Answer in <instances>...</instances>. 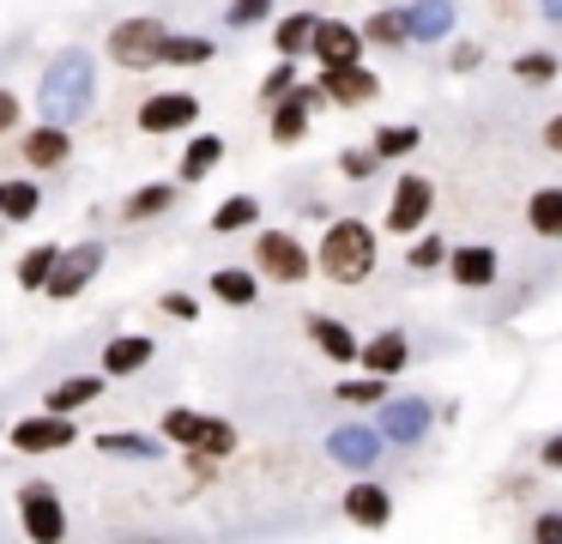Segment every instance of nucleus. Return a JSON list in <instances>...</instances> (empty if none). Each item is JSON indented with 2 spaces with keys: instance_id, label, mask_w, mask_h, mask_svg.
Returning a JSON list of instances; mask_svg holds the SVG:
<instances>
[{
  "instance_id": "nucleus-1",
  "label": "nucleus",
  "mask_w": 562,
  "mask_h": 544,
  "mask_svg": "<svg viewBox=\"0 0 562 544\" xmlns=\"http://www.w3.org/2000/svg\"><path fill=\"white\" fill-rule=\"evenodd\" d=\"M37 109H43V121H55V127H74V121L91 109V55L86 48H61V55L43 67Z\"/></svg>"
},
{
  "instance_id": "nucleus-2",
  "label": "nucleus",
  "mask_w": 562,
  "mask_h": 544,
  "mask_svg": "<svg viewBox=\"0 0 562 544\" xmlns=\"http://www.w3.org/2000/svg\"><path fill=\"white\" fill-rule=\"evenodd\" d=\"M315 273L333 278V285H363L375 273V230L363 218H333L321 230V248H315Z\"/></svg>"
},
{
  "instance_id": "nucleus-3",
  "label": "nucleus",
  "mask_w": 562,
  "mask_h": 544,
  "mask_svg": "<svg viewBox=\"0 0 562 544\" xmlns=\"http://www.w3.org/2000/svg\"><path fill=\"white\" fill-rule=\"evenodd\" d=\"M164 36H170V24L164 19H122L110 36H103V48H110V60L115 67H127V73H151L164 60Z\"/></svg>"
},
{
  "instance_id": "nucleus-4",
  "label": "nucleus",
  "mask_w": 562,
  "mask_h": 544,
  "mask_svg": "<svg viewBox=\"0 0 562 544\" xmlns=\"http://www.w3.org/2000/svg\"><path fill=\"white\" fill-rule=\"evenodd\" d=\"M164 435H170V442H182L188 454H212V459L236 454V423L212 418V411H188V406L164 411Z\"/></svg>"
},
{
  "instance_id": "nucleus-5",
  "label": "nucleus",
  "mask_w": 562,
  "mask_h": 544,
  "mask_svg": "<svg viewBox=\"0 0 562 544\" xmlns=\"http://www.w3.org/2000/svg\"><path fill=\"white\" fill-rule=\"evenodd\" d=\"M255 273L279 278V285H303V278L315 273V254H308L291 230H260L255 236Z\"/></svg>"
},
{
  "instance_id": "nucleus-6",
  "label": "nucleus",
  "mask_w": 562,
  "mask_h": 544,
  "mask_svg": "<svg viewBox=\"0 0 562 544\" xmlns=\"http://www.w3.org/2000/svg\"><path fill=\"white\" fill-rule=\"evenodd\" d=\"M436 212V181L429 176H400L387 200V236H417Z\"/></svg>"
},
{
  "instance_id": "nucleus-7",
  "label": "nucleus",
  "mask_w": 562,
  "mask_h": 544,
  "mask_svg": "<svg viewBox=\"0 0 562 544\" xmlns=\"http://www.w3.org/2000/svg\"><path fill=\"white\" fill-rule=\"evenodd\" d=\"M429 423H436V411H429V399L405 393V399H381L375 406V430L387 447H412L429 435Z\"/></svg>"
},
{
  "instance_id": "nucleus-8",
  "label": "nucleus",
  "mask_w": 562,
  "mask_h": 544,
  "mask_svg": "<svg viewBox=\"0 0 562 544\" xmlns=\"http://www.w3.org/2000/svg\"><path fill=\"white\" fill-rule=\"evenodd\" d=\"M98 273H103V242H74V248H61V260L43 278V290H49V302H74Z\"/></svg>"
},
{
  "instance_id": "nucleus-9",
  "label": "nucleus",
  "mask_w": 562,
  "mask_h": 544,
  "mask_svg": "<svg viewBox=\"0 0 562 544\" xmlns=\"http://www.w3.org/2000/svg\"><path fill=\"white\" fill-rule=\"evenodd\" d=\"M19 526H25V539H37V544L67 539V508H61V496H55L49 484H25V490H19Z\"/></svg>"
},
{
  "instance_id": "nucleus-10",
  "label": "nucleus",
  "mask_w": 562,
  "mask_h": 544,
  "mask_svg": "<svg viewBox=\"0 0 562 544\" xmlns=\"http://www.w3.org/2000/svg\"><path fill=\"white\" fill-rule=\"evenodd\" d=\"M7 442H13L19 454H61V447L79 442V423L67 418V411H43V418H19Z\"/></svg>"
},
{
  "instance_id": "nucleus-11",
  "label": "nucleus",
  "mask_w": 562,
  "mask_h": 544,
  "mask_svg": "<svg viewBox=\"0 0 562 544\" xmlns=\"http://www.w3.org/2000/svg\"><path fill=\"white\" fill-rule=\"evenodd\" d=\"M321 103H327V91H321V85H303V79H296L291 91L272 103V127H267L272 145H296V140H303V133H308V115H315Z\"/></svg>"
},
{
  "instance_id": "nucleus-12",
  "label": "nucleus",
  "mask_w": 562,
  "mask_h": 544,
  "mask_svg": "<svg viewBox=\"0 0 562 544\" xmlns=\"http://www.w3.org/2000/svg\"><path fill=\"white\" fill-rule=\"evenodd\" d=\"M139 127H146V133L200 127V97L194 91H151L146 103H139Z\"/></svg>"
},
{
  "instance_id": "nucleus-13",
  "label": "nucleus",
  "mask_w": 562,
  "mask_h": 544,
  "mask_svg": "<svg viewBox=\"0 0 562 544\" xmlns=\"http://www.w3.org/2000/svg\"><path fill=\"white\" fill-rule=\"evenodd\" d=\"M321 91H327V103H339V109H363V103H375L381 79L363 67V60H345V67H321Z\"/></svg>"
},
{
  "instance_id": "nucleus-14",
  "label": "nucleus",
  "mask_w": 562,
  "mask_h": 544,
  "mask_svg": "<svg viewBox=\"0 0 562 544\" xmlns=\"http://www.w3.org/2000/svg\"><path fill=\"white\" fill-rule=\"evenodd\" d=\"M151 357H158V345H151L146 333H115L110 345H103L98 369H103V381H127V375L151 369Z\"/></svg>"
},
{
  "instance_id": "nucleus-15",
  "label": "nucleus",
  "mask_w": 562,
  "mask_h": 544,
  "mask_svg": "<svg viewBox=\"0 0 562 544\" xmlns=\"http://www.w3.org/2000/svg\"><path fill=\"white\" fill-rule=\"evenodd\" d=\"M381 430L375 423H339V430L327 435V454L339 459V466H351V471H363V466H375L381 459Z\"/></svg>"
},
{
  "instance_id": "nucleus-16",
  "label": "nucleus",
  "mask_w": 562,
  "mask_h": 544,
  "mask_svg": "<svg viewBox=\"0 0 562 544\" xmlns=\"http://www.w3.org/2000/svg\"><path fill=\"white\" fill-rule=\"evenodd\" d=\"M363 31L345 19H321L315 24V43H308V55L321 60V67H345V60H363Z\"/></svg>"
},
{
  "instance_id": "nucleus-17",
  "label": "nucleus",
  "mask_w": 562,
  "mask_h": 544,
  "mask_svg": "<svg viewBox=\"0 0 562 544\" xmlns=\"http://www.w3.org/2000/svg\"><path fill=\"white\" fill-rule=\"evenodd\" d=\"M345 520L351 526H363V532H381L393 520V496H387V484H375V478H357L351 490H345Z\"/></svg>"
},
{
  "instance_id": "nucleus-18",
  "label": "nucleus",
  "mask_w": 562,
  "mask_h": 544,
  "mask_svg": "<svg viewBox=\"0 0 562 544\" xmlns=\"http://www.w3.org/2000/svg\"><path fill=\"white\" fill-rule=\"evenodd\" d=\"M441 273H448L460 290H484V285H496V248H484V242H460V248H448Z\"/></svg>"
},
{
  "instance_id": "nucleus-19",
  "label": "nucleus",
  "mask_w": 562,
  "mask_h": 544,
  "mask_svg": "<svg viewBox=\"0 0 562 544\" xmlns=\"http://www.w3.org/2000/svg\"><path fill=\"white\" fill-rule=\"evenodd\" d=\"M303 326H308V338L321 345V357H327V363H339V369H351V363H357V345H363V338H357L345 321H333V314H303Z\"/></svg>"
},
{
  "instance_id": "nucleus-20",
  "label": "nucleus",
  "mask_w": 562,
  "mask_h": 544,
  "mask_svg": "<svg viewBox=\"0 0 562 544\" xmlns=\"http://www.w3.org/2000/svg\"><path fill=\"white\" fill-rule=\"evenodd\" d=\"M357 363H363L369 375H387V381H393V375L412 363V338H405L400 326H393V333H375L369 345H357Z\"/></svg>"
},
{
  "instance_id": "nucleus-21",
  "label": "nucleus",
  "mask_w": 562,
  "mask_h": 544,
  "mask_svg": "<svg viewBox=\"0 0 562 544\" xmlns=\"http://www.w3.org/2000/svg\"><path fill=\"white\" fill-rule=\"evenodd\" d=\"M405 31H412V43H448L453 36V0H412V7H405Z\"/></svg>"
},
{
  "instance_id": "nucleus-22",
  "label": "nucleus",
  "mask_w": 562,
  "mask_h": 544,
  "mask_svg": "<svg viewBox=\"0 0 562 544\" xmlns=\"http://www.w3.org/2000/svg\"><path fill=\"white\" fill-rule=\"evenodd\" d=\"M67 157H74V133H67V127L43 121V127L25 133V164H31V169H61Z\"/></svg>"
},
{
  "instance_id": "nucleus-23",
  "label": "nucleus",
  "mask_w": 562,
  "mask_h": 544,
  "mask_svg": "<svg viewBox=\"0 0 562 544\" xmlns=\"http://www.w3.org/2000/svg\"><path fill=\"white\" fill-rule=\"evenodd\" d=\"M43 212V188L31 176H7L0 181V224H31Z\"/></svg>"
},
{
  "instance_id": "nucleus-24",
  "label": "nucleus",
  "mask_w": 562,
  "mask_h": 544,
  "mask_svg": "<svg viewBox=\"0 0 562 544\" xmlns=\"http://www.w3.org/2000/svg\"><path fill=\"white\" fill-rule=\"evenodd\" d=\"M357 31H363V43L387 48V55H393V48H405V43H412V31H405V12L393 7V0H381V7L369 12V24H357Z\"/></svg>"
},
{
  "instance_id": "nucleus-25",
  "label": "nucleus",
  "mask_w": 562,
  "mask_h": 544,
  "mask_svg": "<svg viewBox=\"0 0 562 544\" xmlns=\"http://www.w3.org/2000/svg\"><path fill=\"white\" fill-rule=\"evenodd\" d=\"M91 399H103V375H67V381L49 387L43 411H67V418H74L79 406H91Z\"/></svg>"
},
{
  "instance_id": "nucleus-26",
  "label": "nucleus",
  "mask_w": 562,
  "mask_h": 544,
  "mask_svg": "<svg viewBox=\"0 0 562 544\" xmlns=\"http://www.w3.org/2000/svg\"><path fill=\"white\" fill-rule=\"evenodd\" d=\"M526 224H532V236L562 242V188H532V200H526Z\"/></svg>"
},
{
  "instance_id": "nucleus-27",
  "label": "nucleus",
  "mask_w": 562,
  "mask_h": 544,
  "mask_svg": "<svg viewBox=\"0 0 562 544\" xmlns=\"http://www.w3.org/2000/svg\"><path fill=\"white\" fill-rule=\"evenodd\" d=\"M218 164H224V140H218V133H194L188 152H182V181L194 188V181H206Z\"/></svg>"
},
{
  "instance_id": "nucleus-28",
  "label": "nucleus",
  "mask_w": 562,
  "mask_h": 544,
  "mask_svg": "<svg viewBox=\"0 0 562 544\" xmlns=\"http://www.w3.org/2000/svg\"><path fill=\"white\" fill-rule=\"evenodd\" d=\"M212 297L231 302V309H248L260 297V273H243V266H218L212 273Z\"/></svg>"
},
{
  "instance_id": "nucleus-29",
  "label": "nucleus",
  "mask_w": 562,
  "mask_h": 544,
  "mask_svg": "<svg viewBox=\"0 0 562 544\" xmlns=\"http://www.w3.org/2000/svg\"><path fill=\"white\" fill-rule=\"evenodd\" d=\"M417 145H424V133H417L412 121H393V127H375V140H369V152H375L381 164H400V157H412Z\"/></svg>"
},
{
  "instance_id": "nucleus-30",
  "label": "nucleus",
  "mask_w": 562,
  "mask_h": 544,
  "mask_svg": "<svg viewBox=\"0 0 562 544\" xmlns=\"http://www.w3.org/2000/svg\"><path fill=\"white\" fill-rule=\"evenodd\" d=\"M170 206H176V188H170V181H151V188H134V193H127L122 218H127V224H146V218H164Z\"/></svg>"
},
{
  "instance_id": "nucleus-31",
  "label": "nucleus",
  "mask_w": 562,
  "mask_h": 544,
  "mask_svg": "<svg viewBox=\"0 0 562 544\" xmlns=\"http://www.w3.org/2000/svg\"><path fill=\"white\" fill-rule=\"evenodd\" d=\"M206 60H212V36H188V31L164 36V60H158V67H206Z\"/></svg>"
},
{
  "instance_id": "nucleus-32",
  "label": "nucleus",
  "mask_w": 562,
  "mask_h": 544,
  "mask_svg": "<svg viewBox=\"0 0 562 544\" xmlns=\"http://www.w3.org/2000/svg\"><path fill=\"white\" fill-rule=\"evenodd\" d=\"M315 12H291V19H279V31H272V48H279V55H308V43H315Z\"/></svg>"
},
{
  "instance_id": "nucleus-33",
  "label": "nucleus",
  "mask_w": 562,
  "mask_h": 544,
  "mask_svg": "<svg viewBox=\"0 0 562 544\" xmlns=\"http://www.w3.org/2000/svg\"><path fill=\"white\" fill-rule=\"evenodd\" d=\"M55 260H61V248H55V242H37V248H25V254H19V266H13L19 290H43V278L55 273Z\"/></svg>"
},
{
  "instance_id": "nucleus-34",
  "label": "nucleus",
  "mask_w": 562,
  "mask_h": 544,
  "mask_svg": "<svg viewBox=\"0 0 562 544\" xmlns=\"http://www.w3.org/2000/svg\"><path fill=\"white\" fill-rule=\"evenodd\" d=\"M248 224H260V200H255V193H231V200L212 212V230H218V236H236V230H248Z\"/></svg>"
},
{
  "instance_id": "nucleus-35",
  "label": "nucleus",
  "mask_w": 562,
  "mask_h": 544,
  "mask_svg": "<svg viewBox=\"0 0 562 544\" xmlns=\"http://www.w3.org/2000/svg\"><path fill=\"white\" fill-rule=\"evenodd\" d=\"M333 399H339V406H357V411H375L381 399H387V375H357V381H339V387H333Z\"/></svg>"
},
{
  "instance_id": "nucleus-36",
  "label": "nucleus",
  "mask_w": 562,
  "mask_h": 544,
  "mask_svg": "<svg viewBox=\"0 0 562 544\" xmlns=\"http://www.w3.org/2000/svg\"><path fill=\"white\" fill-rule=\"evenodd\" d=\"M98 454H115V459H164V442L158 435H98Z\"/></svg>"
},
{
  "instance_id": "nucleus-37",
  "label": "nucleus",
  "mask_w": 562,
  "mask_h": 544,
  "mask_svg": "<svg viewBox=\"0 0 562 544\" xmlns=\"http://www.w3.org/2000/svg\"><path fill=\"white\" fill-rule=\"evenodd\" d=\"M557 67H562V60L550 55V48H526V55H514V79H520V85H550V79H557Z\"/></svg>"
},
{
  "instance_id": "nucleus-38",
  "label": "nucleus",
  "mask_w": 562,
  "mask_h": 544,
  "mask_svg": "<svg viewBox=\"0 0 562 544\" xmlns=\"http://www.w3.org/2000/svg\"><path fill=\"white\" fill-rule=\"evenodd\" d=\"M441 260H448V242H441L436 230H424V236L412 242V254H405V266H412V273H436Z\"/></svg>"
},
{
  "instance_id": "nucleus-39",
  "label": "nucleus",
  "mask_w": 562,
  "mask_h": 544,
  "mask_svg": "<svg viewBox=\"0 0 562 544\" xmlns=\"http://www.w3.org/2000/svg\"><path fill=\"white\" fill-rule=\"evenodd\" d=\"M296 79H303V73H296V60H291V55H279V67H272L267 79H260V103L272 109V103H279V97L296 85Z\"/></svg>"
},
{
  "instance_id": "nucleus-40",
  "label": "nucleus",
  "mask_w": 562,
  "mask_h": 544,
  "mask_svg": "<svg viewBox=\"0 0 562 544\" xmlns=\"http://www.w3.org/2000/svg\"><path fill=\"white\" fill-rule=\"evenodd\" d=\"M381 169V157L369 152V145H351V152H339V176L345 181H369Z\"/></svg>"
},
{
  "instance_id": "nucleus-41",
  "label": "nucleus",
  "mask_w": 562,
  "mask_h": 544,
  "mask_svg": "<svg viewBox=\"0 0 562 544\" xmlns=\"http://www.w3.org/2000/svg\"><path fill=\"white\" fill-rule=\"evenodd\" d=\"M260 19H272V0H231V7H224V24H231V31L260 24Z\"/></svg>"
},
{
  "instance_id": "nucleus-42",
  "label": "nucleus",
  "mask_w": 562,
  "mask_h": 544,
  "mask_svg": "<svg viewBox=\"0 0 562 544\" xmlns=\"http://www.w3.org/2000/svg\"><path fill=\"white\" fill-rule=\"evenodd\" d=\"M158 309L176 314V321H200V297H194V290H164Z\"/></svg>"
},
{
  "instance_id": "nucleus-43",
  "label": "nucleus",
  "mask_w": 562,
  "mask_h": 544,
  "mask_svg": "<svg viewBox=\"0 0 562 544\" xmlns=\"http://www.w3.org/2000/svg\"><path fill=\"white\" fill-rule=\"evenodd\" d=\"M532 539H538V544H562V508H550V514H532Z\"/></svg>"
},
{
  "instance_id": "nucleus-44",
  "label": "nucleus",
  "mask_w": 562,
  "mask_h": 544,
  "mask_svg": "<svg viewBox=\"0 0 562 544\" xmlns=\"http://www.w3.org/2000/svg\"><path fill=\"white\" fill-rule=\"evenodd\" d=\"M19 115H25V109H19V97L7 91V85H0V140H7V133L19 127Z\"/></svg>"
},
{
  "instance_id": "nucleus-45",
  "label": "nucleus",
  "mask_w": 562,
  "mask_h": 544,
  "mask_svg": "<svg viewBox=\"0 0 562 544\" xmlns=\"http://www.w3.org/2000/svg\"><path fill=\"white\" fill-rule=\"evenodd\" d=\"M538 466H544V471H562V430L550 435L544 447H538Z\"/></svg>"
},
{
  "instance_id": "nucleus-46",
  "label": "nucleus",
  "mask_w": 562,
  "mask_h": 544,
  "mask_svg": "<svg viewBox=\"0 0 562 544\" xmlns=\"http://www.w3.org/2000/svg\"><path fill=\"white\" fill-rule=\"evenodd\" d=\"M477 60H484V48H477V43H460V48H453V73H472Z\"/></svg>"
},
{
  "instance_id": "nucleus-47",
  "label": "nucleus",
  "mask_w": 562,
  "mask_h": 544,
  "mask_svg": "<svg viewBox=\"0 0 562 544\" xmlns=\"http://www.w3.org/2000/svg\"><path fill=\"white\" fill-rule=\"evenodd\" d=\"M544 145H550V152H562V115L544 121Z\"/></svg>"
},
{
  "instance_id": "nucleus-48",
  "label": "nucleus",
  "mask_w": 562,
  "mask_h": 544,
  "mask_svg": "<svg viewBox=\"0 0 562 544\" xmlns=\"http://www.w3.org/2000/svg\"><path fill=\"white\" fill-rule=\"evenodd\" d=\"M538 12H544L550 24H562V0H538Z\"/></svg>"
},
{
  "instance_id": "nucleus-49",
  "label": "nucleus",
  "mask_w": 562,
  "mask_h": 544,
  "mask_svg": "<svg viewBox=\"0 0 562 544\" xmlns=\"http://www.w3.org/2000/svg\"><path fill=\"white\" fill-rule=\"evenodd\" d=\"M375 7H381V0H375Z\"/></svg>"
}]
</instances>
